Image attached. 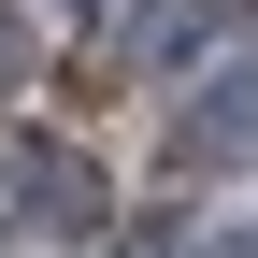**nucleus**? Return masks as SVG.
Listing matches in <instances>:
<instances>
[{"instance_id": "7ed1b4c3", "label": "nucleus", "mask_w": 258, "mask_h": 258, "mask_svg": "<svg viewBox=\"0 0 258 258\" xmlns=\"http://www.w3.org/2000/svg\"><path fill=\"white\" fill-rule=\"evenodd\" d=\"M230 29H244V0H158L129 43H144V57H201V43H230Z\"/></svg>"}, {"instance_id": "f03ea898", "label": "nucleus", "mask_w": 258, "mask_h": 258, "mask_svg": "<svg viewBox=\"0 0 258 258\" xmlns=\"http://www.w3.org/2000/svg\"><path fill=\"white\" fill-rule=\"evenodd\" d=\"M172 144H186V158H258V57H230V72L172 115Z\"/></svg>"}, {"instance_id": "20e7f679", "label": "nucleus", "mask_w": 258, "mask_h": 258, "mask_svg": "<svg viewBox=\"0 0 258 258\" xmlns=\"http://www.w3.org/2000/svg\"><path fill=\"white\" fill-rule=\"evenodd\" d=\"M15 86H43V43H29V0H0V101Z\"/></svg>"}, {"instance_id": "f257e3e1", "label": "nucleus", "mask_w": 258, "mask_h": 258, "mask_svg": "<svg viewBox=\"0 0 258 258\" xmlns=\"http://www.w3.org/2000/svg\"><path fill=\"white\" fill-rule=\"evenodd\" d=\"M0 215H29V230H101L115 186H101V158H72V144H0Z\"/></svg>"}, {"instance_id": "39448f33", "label": "nucleus", "mask_w": 258, "mask_h": 258, "mask_svg": "<svg viewBox=\"0 0 258 258\" xmlns=\"http://www.w3.org/2000/svg\"><path fill=\"white\" fill-rule=\"evenodd\" d=\"M43 15H101V0H43Z\"/></svg>"}]
</instances>
